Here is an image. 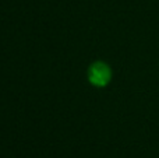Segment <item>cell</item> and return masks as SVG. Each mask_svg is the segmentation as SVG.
I'll return each instance as SVG.
<instances>
[{
    "label": "cell",
    "instance_id": "6da1fadb",
    "mask_svg": "<svg viewBox=\"0 0 159 158\" xmlns=\"http://www.w3.org/2000/svg\"><path fill=\"white\" fill-rule=\"evenodd\" d=\"M110 78V70L106 64L95 63L89 70V80L95 86H105Z\"/></svg>",
    "mask_w": 159,
    "mask_h": 158
}]
</instances>
